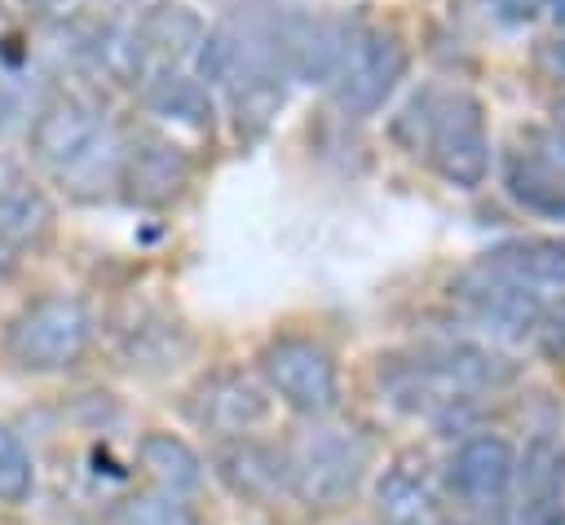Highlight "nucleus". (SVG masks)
Returning <instances> with one entry per match:
<instances>
[{"mask_svg": "<svg viewBox=\"0 0 565 525\" xmlns=\"http://www.w3.org/2000/svg\"><path fill=\"white\" fill-rule=\"evenodd\" d=\"M450 296L463 309V318L472 326H481L486 335H494V340H525V335L539 331V318H543V300L534 296V287L490 269L486 260L468 265L455 278Z\"/></svg>", "mask_w": 565, "mask_h": 525, "instance_id": "1a4fd4ad", "label": "nucleus"}, {"mask_svg": "<svg viewBox=\"0 0 565 525\" xmlns=\"http://www.w3.org/2000/svg\"><path fill=\"white\" fill-rule=\"evenodd\" d=\"M415 128L406 146L428 159V168L455 185V190H477L490 172V132H486V106L468 88H424L397 132Z\"/></svg>", "mask_w": 565, "mask_h": 525, "instance_id": "7ed1b4c3", "label": "nucleus"}, {"mask_svg": "<svg viewBox=\"0 0 565 525\" xmlns=\"http://www.w3.org/2000/svg\"><path fill=\"white\" fill-rule=\"evenodd\" d=\"M481 260L525 287H561L565 282V234H521V238L490 247Z\"/></svg>", "mask_w": 565, "mask_h": 525, "instance_id": "a211bd4d", "label": "nucleus"}, {"mask_svg": "<svg viewBox=\"0 0 565 525\" xmlns=\"http://www.w3.org/2000/svg\"><path fill=\"white\" fill-rule=\"evenodd\" d=\"M35 485V468L26 446L18 441V432H9L0 424V503H22Z\"/></svg>", "mask_w": 565, "mask_h": 525, "instance_id": "4be33fe9", "label": "nucleus"}, {"mask_svg": "<svg viewBox=\"0 0 565 525\" xmlns=\"http://www.w3.org/2000/svg\"><path fill=\"white\" fill-rule=\"evenodd\" d=\"M53 225V207L44 190L26 176V168L0 154V269H9L26 247H35Z\"/></svg>", "mask_w": 565, "mask_h": 525, "instance_id": "4468645a", "label": "nucleus"}, {"mask_svg": "<svg viewBox=\"0 0 565 525\" xmlns=\"http://www.w3.org/2000/svg\"><path fill=\"white\" fill-rule=\"evenodd\" d=\"M31 159L71 199H102L119 185L124 137L84 93H53L31 119Z\"/></svg>", "mask_w": 565, "mask_h": 525, "instance_id": "f257e3e1", "label": "nucleus"}, {"mask_svg": "<svg viewBox=\"0 0 565 525\" xmlns=\"http://www.w3.org/2000/svg\"><path fill=\"white\" fill-rule=\"evenodd\" d=\"M539 344H543V353L552 357V362H561L565 366V300H556V304H547L543 309V318H539Z\"/></svg>", "mask_w": 565, "mask_h": 525, "instance_id": "5701e85b", "label": "nucleus"}, {"mask_svg": "<svg viewBox=\"0 0 565 525\" xmlns=\"http://www.w3.org/2000/svg\"><path fill=\"white\" fill-rule=\"evenodd\" d=\"M141 97L150 106V115L168 119V124H181V128H194V132H207L212 128V101H207V88L177 71V66H163L154 71L146 84H141Z\"/></svg>", "mask_w": 565, "mask_h": 525, "instance_id": "6ab92c4d", "label": "nucleus"}, {"mask_svg": "<svg viewBox=\"0 0 565 525\" xmlns=\"http://www.w3.org/2000/svg\"><path fill=\"white\" fill-rule=\"evenodd\" d=\"M375 503L384 525H437V512H441V494L424 459H397L380 476Z\"/></svg>", "mask_w": 565, "mask_h": 525, "instance_id": "f3484780", "label": "nucleus"}, {"mask_svg": "<svg viewBox=\"0 0 565 525\" xmlns=\"http://www.w3.org/2000/svg\"><path fill=\"white\" fill-rule=\"evenodd\" d=\"M512 476H516V454L503 437L494 432H472L455 446L450 463H446V481L459 494V503L468 512H503L508 494H512Z\"/></svg>", "mask_w": 565, "mask_h": 525, "instance_id": "9b49d317", "label": "nucleus"}, {"mask_svg": "<svg viewBox=\"0 0 565 525\" xmlns=\"http://www.w3.org/2000/svg\"><path fill=\"white\" fill-rule=\"evenodd\" d=\"M556 128H561V132H565V97H561V101H556Z\"/></svg>", "mask_w": 565, "mask_h": 525, "instance_id": "cd10ccee", "label": "nucleus"}, {"mask_svg": "<svg viewBox=\"0 0 565 525\" xmlns=\"http://www.w3.org/2000/svg\"><path fill=\"white\" fill-rule=\"evenodd\" d=\"M547 9H552V18H556L561 31H565V0H547Z\"/></svg>", "mask_w": 565, "mask_h": 525, "instance_id": "bb28decb", "label": "nucleus"}, {"mask_svg": "<svg viewBox=\"0 0 565 525\" xmlns=\"http://www.w3.org/2000/svg\"><path fill=\"white\" fill-rule=\"evenodd\" d=\"M190 181V154L163 137V132H141L132 141H124V159H119V185L128 199L137 203H172Z\"/></svg>", "mask_w": 565, "mask_h": 525, "instance_id": "ddd939ff", "label": "nucleus"}, {"mask_svg": "<svg viewBox=\"0 0 565 525\" xmlns=\"http://www.w3.org/2000/svg\"><path fill=\"white\" fill-rule=\"evenodd\" d=\"M543 62H547L556 75H565V40H552V44L543 49Z\"/></svg>", "mask_w": 565, "mask_h": 525, "instance_id": "393cba45", "label": "nucleus"}, {"mask_svg": "<svg viewBox=\"0 0 565 525\" xmlns=\"http://www.w3.org/2000/svg\"><path fill=\"white\" fill-rule=\"evenodd\" d=\"M516 525H565V450L556 441H534L516 463Z\"/></svg>", "mask_w": 565, "mask_h": 525, "instance_id": "2eb2a0df", "label": "nucleus"}, {"mask_svg": "<svg viewBox=\"0 0 565 525\" xmlns=\"http://www.w3.org/2000/svg\"><path fill=\"white\" fill-rule=\"evenodd\" d=\"M13 110H18V106H13V93L0 84V137H4V128L13 124Z\"/></svg>", "mask_w": 565, "mask_h": 525, "instance_id": "a878e982", "label": "nucleus"}, {"mask_svg": "<svg viewBox=\"0 0 565 525\" xmlns=\"http://www.w3.org/2000/svg\"><path fill=\"white\" fill-rule=\"evenodd\" d=\"M216 476L252 499V503H269L278 490H287V459L282 450H274L269 441H256V437H230L221 450H216Z\"/></svg>", "mask_w": 565, "mask_h": 525, "instance_id": "dca6fc26", "label": "nucleus"}, {"mask_svg": "<svg viewBox=\"0 0 565 525\" xmlns=\"http://www.w3.org/2000/svg\"><path fill=\"white\" fill-rule=\"evenodd\" d=\"M260 375L269 393H278L296 415L322 419L340 401V371L335 357L305 335H278L260 349Z\"/></svg>", "mask_w": 565, "mask_h": 525, "instance_id": "423d86ee", "label": "nucleus"}, {"mask_svg": "<svg viewBox=\"0 0 565 525\" xmlns=\"http://www.w3.org/2000/svg\"><path fill=\"white\" fill-rule=\"evenodd\" d=\"M282 459H287V490L305 507H335L358 490L371 463V441L353 424L313 419L305 432H296Z\"/></svg>", "mask_w": 565, "mask_h": 525, "instance_id": "20e7f679", "label": "nucleus"}, {"mask_svg": "<svg viewBox=\"0 0 565 525\" xmlns=\"http://www.w3.org/2000/svg\"><path fill=\"white\" fill-rule=\"evenodd\" d=\"M503 190L516 207L565 221V132L516 128L503 150Z\"/></svg>", "mask_w": 565, "mask_h": 525, "instance_id": "6e6552de", "label": "nucleus"}, {"mask_svg": "<svg viewBox=\"0 0 565 525\" xmlns=\"http://www.w3.org/2000/svg\"><path fill=\"white\" fill-rule=\"evenodd\" d=\"M503 22H525V18H534V9H539V0H486Z\"/></svg>", "mask_w": 565, "mask_h": 525, "instance_id": "b1692460", "label": "nucleus"}, {"mask_svg": "<svg viewBox=\"0 0 565 525\" xmlns=\"http://www.w3.org/2000/svg\"><path fill=\"white\" fill-rule=\"evenodd\" d=\"M362 22L340 13H296L278 22V57L282 71L305 84H331L344 53L353 49Z\"/></svg>", "mask_w": 565, "mask_h": 525, "instance_id": "9d476101", "label": "nucleus"}, {"mask_svg": "<svg viewBox=\"0 0 565 525\" xmlns=\"http://www.w3.org/2000/svg\"><path fill=\"white\" fill-rule=\"evenodd\" d=\"M137 459H141V468L150 472V481L159 485V494L181 499V494H190V490L203 485V463H199V454H194L181 437H172V432H146L141 446H137Z\"/></svg>", "mask_w": 565, "mask_h": 525, "instance_id": "aec40b11", "label": "nucleus"}, {"mask_svg": "<svg viewBox=\"0 0 565 525\" xmlns=\"http://www.w3.org/2000/svg\"><path fill=\"white\" fill-rule=\"evenodd\" d=\"M119 525H203V516L172 494H137L124 503Z\"/></svg>", "mask_w": 565, "mask_h": 525, "instance_id": "412c9836", "label": "nucleus"}, {"mask_svg": "<svg viewBox=\"0 0 565 525\" xmlns=\"http://www.w3.org/2000/svg\"><path fill=\"white\" fill-rule=\"evenodd\" d=\"M93 344V313L75 296H40L22 304L4 331V349L22 371H66Z\"/></svg>", "mask_w": 565, "mask_h": 525, "instance_id": "39448f33", "label": "nucleus"}, {"mask_svg": "<svg viewBox=\"0 0 565 525\" xmlns=\"http://www.w3.org/2000/svg\"><path fill=\"white\" fill-rule=\"evenodd\" d=\"M185 415L194 428L216 432V437H247L256 424H265L269 415V397L256 379H247L243 371H212L207 379L194 384V393L185 397Z\"/></svg>", "mask_w": 565, "mask_h": 525, "instance_id": "f8f14e48", "label": "nucleus"}, {"mask_svg": "<svg viewBox=\"0 0 565 525\" xmlns=\"http://www.w3.org/2000/svg\"><path fill=\"white\" fill-rule=\"evenodd\" d=\"M406 66H411V53H406L397 31L362 26L327 88H331V97H335V106L344 115L366 119V115H375L393 97V88L402 84Z\"/></svg>", "mask_w": 565, "mask_h": 525, "instance_id": "0eeeda50", "label": "nucleus"}, {"mask_svg": "<svg viewBox=\"0 0 565 525\" xmlns=\"http://www.w3.org/2000/svg\"><path fill=\"white\" fill-rule=\"evenodd\" d=\"M508 375L512 366L477 344H428L411 357L380 362L384 397L397 410L419 415V419H450L477 393L508 384Z\"/></svg>", "mask_w": 565, "mask_h": 525, "instance_id": "f03ea898", "label": "nucleus"}]
</instances>
